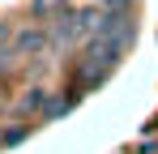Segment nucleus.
<instances>
[{"label": "nucleus", "mask_w": 158, "mask_h": 154, "mask_svg": "<svg viewBox=\"0 0 158 154\" xmlns=\"http://www.w3.org/2000/svg\"><path fill=\"white\" fill-rule=\"evenodd\" d=\"M132 43V17L128 13H107V26L85 43V51H81V81H103L115 64H120V56H124V47Z\"/></svg>", "instance_id": "obj_1"}, {"label": "nucleus", "mask_w": 158, "mask_h": 154, "mask_svg": "<svg viewBox=\"0 0 158 154\" xmlns=\"http://www.w3.org/2000/svg\"><path fill=\"white\" fill-rule=\"evenodd\" d=\"M47 107V90L43 86H26V94L13 103V116H34V111H43Z\"/></svg>", "instance_id": "obj_2"}, {"label": "nucleus", "mask_w": 158, "mask_h": 154, "mask_svg": "<svg viewBox=\"0 0 158 154\" xmlns=\"http://www.w3.org/2000/svg\"><path fill=\"white\" fill-rule=\"evenodd\" d=\"M13 47H17V56H43L47 51V34L43 30H22Z\"/></svg>", "instance_id": "obj_3"}, {"label": "nucleus", "mask_w": 158, "mask_h": 154, "mask_svg": "<svg viewBox=\"0 0 158 154\" xmlns=\"http://www.w3.org/2000/svg\"><path fill=\"white\" fill-rule=\"evenodd\" d=\"M69 107H73L69 99H47V107H43V116H47V120H56V116H64Z\"/></svg>", "instance_id": "obj_4"}, {"label": "nucleus", "mask_w": 158, "mask_h": 154, "mask_svg": "<svg viewBox=\"0 0 158 154\" xmlns=\"http://www.w3.org/2000/svg\"><path fill=\"white\" fill-rule=\"evenodd\" d=\"M30 137V128L22 124V128H4V137H0V146H17V141H26Z\"/></svg>", "instance_id": "obj_5"}, {"label": "nucleus", "mask_w": 158, "mask_h": 154, "mask_svg": "<svg viewBox=\"0 0 158 154\" xmlns=\"http://www.w3.org/2000/svg\"><path fill=\"white\" fill-rule=\"evenodd\" d=\"M98 4H103L107 13H128L132 9V0H98Z\"/></svg>", "instance_id": "obj_6"}, {"label": "nucleus", "mask_w": 158, "mask_h": 154, "mask_svg": "<svg viewBox=\"0 0 158 154\" xmlns=\"http://www.w3.org/2000/svg\"><path fill=\"white\" fill-rule=\"evenodd\" d=\"M64 0H34V13H56Z\"/></svg>", "instance_id": "obj_7"}, {"label": "nucleus", "mask_w": 158, "mask_h": 154, "mask_svg": "<svg viewBox=\"0 0 158 154\" xmlns=\"http://www.w3.org/2000/svg\"><path fill=\"white\" fill-rule=\"evenodd\" d=\"M4 34H9V30H4V22H0V43H4Z\"/></svg>", "instance_id": "obj_8"}]
</instances>
